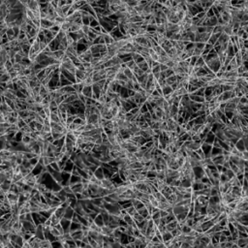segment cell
I'll use <instances>...</instances> for the list:
<instances>
[{
  "instance_id": "6da1fadb",
  "label": "cell",
  "mask_w": 248,
  "mask_h": 248,
  "mask_svg": "<svg viewBox=\"0 0 248 248\" xmlns=\"http://www.w3.org/2000/svg\"><path fill=\"white\" fill-rule=\"evenodd\" d=\"M54 24H55V23H54V21H50L48 18H41V27H42L44 30L51 29V28L54 26Z\"/></svg>"
},
{
  "instance_id": "7a4b0ae2",
  "label": "cell",
  "mask_w": 248,
  "mask_h": 248,
  "mask_svg": "<svg viewBox=\"0 0 248 248\" xmlns=\"http://www.w3.org/2000/svg\"><path fill=\"white\" fill-rule=\"evenodd\" d=\"M173 92V89L172 85H169V84H166L165 86L162 87V94L163 96L169 95V94H172Z\"/></svg>"
},
{
  "instance_id": "3957f363",
  "label": "cell",
  "mask_w": 248,
  "mask_h": 248,
  "mask_svg": "<svg viewBox=\"0 0 248 248\" xmlns=\"http://www.w3.org/2000/svg\"><path fill=\"white\" fill-rule=\"evenodd\" d=\"M236 147L239 150V151H241V152H244L245 150H246V147H245L244 142H243V140H242V139H240V140H239V142L236 143Z\"/></svg>"
},
{
  "instance_id": "277c9868",
  "label": "cell",
  "mask_w": 248,
  "mask_h": 248,
  "mask_svg": "<svg viewBox=\"0 0 248 248\" xmlns=\"http://www.w3.org/2000/svg\"><path fill=\"white\" fill-rule=\"evenodd\" d=\"M149 56H150V58L154 61V62H158V60H159V55L157 54L155 52V51L153 50V48H149Z\"/></svg>"
},
{
  "instance_id": "5b68a950",
  "label": "cell",
  "mask_w": 248,
  "mask_h": 248,
  "mask_svg": "<svg viewBox=\"0 0 248 248\" xmlns=\"http://www.w3.org/2000/svg\"><path fill=\"white\" fill-rule=\"evenodd\" d=\"M71 22H69V21H64L62 24H61V30H63V31H65V32L67 33H70V27H71Z\"/></svg>"
},
{
  "instance_id": "8992f818",
  "label": "cell",
  "mask_w": 248,
  "mask_h": 248,
  "mask_svg": "<svg viewBox=\"0 0 248 248\" xmlns=\"http://www.w3.org/2000/svg\"><path fill=\"white\" fill-rule=\"evenodd\" d=\"M176 81H177V76L176 75H173L172 77H170V78L166 79V82L169 85H173V84H176Z\"/></svg>"
},
{
  "instance_id": "52a82bcc",
  "label": "cell",
  "mask_w": 248,
  "mask_h": 248,
  "mask_svg": "<svg viewBox=\"0 0 248 248\" xmlns=\"http://www.w3.org/2000/svg\"><path fill=\"white\" fill-rule=\"evenodd\" d=\"M10 80H11V76H10L9 73L4 74V75H0V84H2V82H7V81H9Z\"/></svg>"
},
{
  "instance_id": "ba28073f",
  "label": "cell",
  "mask_w": 248,
  "mask_h": 248,
  "mask_svg": "<svg viewBox=\"0 0 248 248\" xmlns=\"http://www.w3.org/2000/svg\"><path fill=\"white\" fill-rule=\"evenodd\" d=\"M50 119H51V122L61 123V121H60L59 116H58V115H57V114H55V113H52V114H51V116H50Z\"/></svg>"
},
{
  "instance_id": "9c48e42d",
  "label": "cell",
  "mask_w": 248,
  "mask_h": 248,
  "mask_svg": "<svg viewBox=\"0 0 248 248\" xmlns=\"http://www.w3.org/2000/svg\"><path fill=\"white\" fill-rule=\"evenodd\" d=\"M123 73H124V74H125V76H126V77L128 78V80H131V79L133 78V77H134V76H135L134 72H133V71H132V70H131V69H130V68L125 69V70L123 71Z\"/></svg>"
},
{
  "instance_id": "30bf717a",
  "label": "cell",
  "mask_w": 248,
  "mask_h": 248,
  "mask_svg": "<svg viewBox=\"0 0 248 248\" xmlns=\"http://www.w3.org/2000/svg\"><path fill=\"white\" fill-rule=\"evenodd\" d=\"M197 154L199 155V157H200L202 160H205V159L206 158V153H205V151L203 150V148H200V149H198L197 151Z\"/></svg>"
},
{
  "instance_id": "8fae6325",
  "label": "cell",
  "mask_w": 248,
  "mask_h": 248,
  "mask_svg": "<svg viewBox=\"0 0 248 248\" xmlns=\"http://www.w3.org/2000/svg\"><path fill=\"white\" fill-rule=\"evenodd\" d=\"M60 8L62 9V11L64 12V14L67 16V15H68L69 11H70V9L72 8V5H68V4H66V5H64V6H62V7H60Z\"/></svg>"
},
{
  "instance_id": "7c38bea8",
  "label": "cell",
  "mask_w": 248,
  "mask_h": 248,
  "mask_svg": "<svg viewBox=\"0 0 248 248\" xmlns=\"http://www.w3.org/2000/svg\"><path fill=\"white\" fill-rule=\"evenodd\" d=\"M90 29H91V27H90V25H86V24H82V26H81V30L84 31V33L85 34V35H87L88 33L90 32Z\"/></svg>"
},
{
  "instance_id": "4fadbf2b",
  "label": "cell",
  "mask_w": 248,
  "mask_h": 248,
  "mask_svg": "<svg viewBox=\"0 0 248 248\" xmlns=\"http://www.w3.org/2000/svg\"><path fill=\"white\" fill-rule=\"evenodd\" d=\"M206 44H205V43H195V47L198 48H200V50H202V51H205V48H206Z\"/></svg>"
},
{
  "instance_id": "5bb4252c",
  "label": "cell",
  "mask_w": 248,
  "mask_h": 248,
  "mask_svg": "<svg viewBox=\"0 0 248 248\" xmlns=\"http://www.w3.org/2000/svg\"><path fill=\"white\" fill-rule=\"evenodd\" d=\"M198 58H199L198 56H192L191 58L189 59V63H190V65H191V66H195V65H196V63H197V61H198Z\"/></svg>"
},
{
  "instance_id": "9a60e30c",
  "label": "cell",
  "mask_w": 248,
  "mask_h": 248,
  "mask_svg": "<svg viewBox=\"0 0 248 248\" xmlns=\"http://www.w3.org/2000/svg\"><path fill=\"white\" fill-rule=\"evenodd\" d=\"M239 104L241 105H248V99L246 98V96H243L241 98L239 99Z\"/></svg>"
},
{
  "instance_id": "2e32d148",
  "label": "cell",
  "mask_w": 248,
  "mask_h": 248,
  "mask_svg": "<svg viewBox=\"0 0 248 248\" xmlns=\"http://www.w3.org/2000/svg\"><path fill=\"white\" fill-rule=\"evenodd\" d=\"M160 69H161V72H166L168 69H170L166 64H160Z\"/></svg>"
},
{
  "instance_id": "e0dca14e",
  "label": "cell",
  "mask_w": 248,
  "mask_h": 248,
  "mask_svg": "<svg viewBox=\"0 0 248 248\" xmlns=\"http://www.w3.org/2000/svg\"><path fill=\"white\" fill-rule=\"evenodd\" d=\"M243 48L248 50V40H244V47H243Z\"/></svg>"
},
{
  "instance_id": "ac0fdd59",
  "label": "cell",
  "mask_w": 248,
  "mask_h": 248,
  "mask_svg": "<svg viewBox=\"0 0 248 248\" xmlns=\"http://www.w3.org/2000/svg\"><path fill=\"white\" fill-rule=\"evenodd\" d=\"M244 30H245V32H247V33H248V26H246V27H245V28H244Z\"/></svg>"
}]
</instances>
